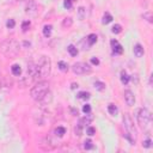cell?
<instances>
[{"instance_id": "6da1fadb", "label": "cell", "mask_w": 153, "mask_h": 153, "mask_svg": "<svg viewBox=\"0 0 153 153\" xmlns=\"http://www.w3.org/2000/svg\"><path fill=\"white\" fill-rule=\"evenodd\" d=\"M50 70H52V61L49 56L42 55L40 58L38 62L36 64V73H35V81H41L42 79L47 78L50 74Z\"/></svg>"}, {"instance_id": "7a4b0ae2", "label": "cell", "mask_w": 153, "mask_h": 153, "mask_svg": "<svg viewBox=\"0 0 153 153\" xmlns=\"http://www.w3.org/2000/svg\"><path fill=\"white\" fill-rule=\"evenodd\" d=\"M49 92V83L48 81H44V80H41V81H37L36 85L31 89L30 91V96L31 98L36 102H40L44 98V96Z\"/></svg>"}, {"instance_id": "3957f363", "label": "cell", "mask_w": 153, "mask_h": 153, "mask_svg": "<svg viewBox=\"0 0 153 153\" xmlns=\"http://www.w3.org/2000/svg\"><path fill=\"white\" fill-rule=\"evenodd\" d=\"M21 46L16 40H5L4 42L0 43V52H1L4 55L10 58H13L19 53Z\"/></svg>"}, {"instance_id": "277c9868", "label": "cell", "mask_w": 153, "mask_h": 153, "mask_svg": "<svg viewBox=\"0 0 153 153\" xmlns=\"http://www.w3.org/2000/svg\"><path fill=\"white\" fill-rule=\"evenodd\" d=\"M123 125H125V129H126V138H127V140L132 145H135L138 132H136V128H135V126H134V122H133V120H132L129 114H125V116H123Z\"/></svg>"}, {"instance_id": "5b68a950", "label": "cell", "mask_w": 153, "mask_h": 153, "mask_svg": "<svg viewBox=\"0 0 153 153\" xmlns=\"http://www.w3.org/2000/svg\"><path fill=\"white\" fill-rule=\"evenodd\" d=\"M136 119H138L139 126L145 129V128H147V127L150 126V123H151V121H152V115H151V113H150L148 109L141 108V109H139L138 115H136Z\"/></svg>"}, {"instance_id": "8992f818", "label": "cell", "mask_w": 153, "mask_h": 153, "mask_svg": "<svg viewBox=\"0 0 153 153\" xmlns=\"http://www.w3.org/2000/svg\"><path fill=\"white\" fill-rule=\"evenodd\" d=\"M72 71L74 74H86V73H91V67L85 62H76L72 66Z\"/></svg>"}, {"instance_id": "52a82bcc", "label": "cell", "mask_w": 153, "mask_h": 153, "mask_svg": "<svg viewBox=\"0 0 153 153\" xmlns=\"http://www.w3.org/2000/svg\"><path fill=\"white\" fill-rule=\"evenodd\" d=\"M123 96H125V101L127 103V105L133 107L134 104H135V96H134V93L132 92L130 90H126Z\"/></svg>"}, {"instance_id": "ba28073f", "label": "cell", "mask_w": 153, "mask_h": 153, "mask_svg": "<svg viewBox=\"0 0 153 153\" xmlns=\"http://www.w3.org/2000/svg\"><path fill=\"white\" fill-rule=\"evenodd\" d=\"M110 44H111L113 52L115 54H122V53H123V48H122V46L119 43L117 40H111V41H110Z\"/></svg>"}, {"instance_id": "9c48e42d", "label": "cell", "mask_w": 153, "mask_h": 153, "mask_svg": "<svg viewBox=\"0 0 153 153\" xmlns=\"http://www.w3.org/2000/svg\"><path fill=\"white\" fill-rule=\"evenodd\" d=\"M36 11H37V4H36L35 1H32V0H29V3L25 7V12L29 15H35Z\"/></svg>"}, {"instance_id": "30bf717a", "label": "cell", "mask_w": 153, "mask_h": 153, "mask_svg": "<svg viewBox=\"0 0 153 153\" xmlns=\"http://www.w3.org/2000/svg\"><path fill=\"white\" fill-rule=\"evenodd\" d=\"M133 52H134V55H135L136 58H141L142 55L145 54V50H144V47L140 44V43H136L133 48Z\"/></svg>"}, {"instance_id": "8fae6325", "label": "cell", "mask_w": 153, "mask_h": 153, "mask_svg": "<svg viewBox=\"0 0 153 153\" xmlns=\"http://www.w3.org/2000/svg\"><path fill=\"white\" fill-rule=\"evenodd\" d=\"M11 72H12V74L13 76H21V73H22V68H21V66L19 65H12L11 67Z\"/></svg>"}, {"instance_id": "7c38bea8", "label": "cell", "mask_w": 153, "mask_h": 153, "mask_svg": "<svg viewBox=\"0 0 153 153\" xmlns=\"http://www.w3.org/2000/svg\"><path fill=\"white\" fill-rule=\"evenodd\" d=\"M52 30H53V26L50 25V24H48V25H44L43 26V35H44V37H50V35H52Z\"/></svg>"}, {"instance_id": "4fadbf2b", "label": "cell", "mask_w": 153, "mask_h": 153, "mask_svg": "<svg viewBox=\"0 0 153 153\" xmlns=\"http://www.w3.org/2000/svg\"><path fill=\"white\" fill-rule=\"evenodd\" d=\"M86 41H87L89 46H93L96 42H97V35L96 34H90L87 37H86Z\"/></svg>"}, {"instance_id": "5bb4252c", "label": "cell", "mask_w": 153, "mask_h": 153, "mask_svg": "<svg viewBox=\"0 0 153 153\" xmlns=\"http://www.w3.org/2000/svg\"><path fill=\"white\" fill-rule=\"evenodd\" d=\"M72 25H73V19H72L71 17H66L65 19L62 21V26H64V28L68 29V28H71Z\"/></svg>"}, {"instance_id": "9a60e30c", "label": "cell", "mask_w": 153, "mask_h": 153, "mask_svg": "<svg viewBox=\"0 0 153 153\" xmlns=\"http://www.w3.org/2000/svg\"><path fill=\"white\" fill-rule=\"evenodd\" d=\"M121 83L123 84V85H127L128 83H129V77H128L126 71H122L121 72Z\"/></svg>"}, {"instance_id": "2e32d148", "label": "cell", "mask_w": 153, "mask_h": 153, "mask_svg": "<svg viewBox=\"0 0 153 153\" xmlns=\"http://www.w3.org/2000/svg\"><path fill=\"white\" fill-rule=\"evenodd\" d=\"M54 133L56 136H64L66 134V128L65 127H58V128H55Z\"/></svg>"}, {"instance_id": "e0dca14e", "label": "cell", "mask_w": 153, "mask_h": 153, "mask_svg": "<svg viewBox=\"0 0 153 153\" xmlns=\"http://www.w3.org/2000/svg\"><path fill=\"white\" fill-rule=\"evenodd\" d=\"M67 50H68V53L71 54V56H77V55H78V49H77V47H76V46H73V44H70L68 47H67Z\"/></svg>"}, {"instance_id": "ac0fdd59", "label": "cell", "mask_w": 153, "mask_h": 153, "mask_svg": "<svg viewBox=\"0 0 153 153\" xmlns=\"http://www.w3.org/2000/svg\"><path fill=\"white\" fill-rule=\"evenodd\" d=\"M93 86H95V89L96 90H98V91H104L105 90V84L104 83H102V81H95L93 83Z\"/></svg>"}, {"instance_id": "d6986e66", "label": "cell", "mask_w": 153, "mask_h": 153, "mask_svg": "<svg viewBox=\"0 0 153 153\" xmlns=\"http://www.w3.org/2000/svg\"><path fill=\"white\" fill-rule=\"evenodd\" d=\"M108 111L110 113V115H116L117 111H119V109H117V107H116L115 104H109L108 105Z\"/></svg>"}, {"instance_id": "ffe728a7", "label": "cell", "mask_w": 153, "mask_h": 153, "mask_svg": "<svg viewBox=\"0 0 153 153\" xmlns=\"http://www.w3.org/2000/svg\"><path fill=\"white\" fill-rule=\"evenodd\" d=\"M111 21H113V16L110 15L109 12H107V13L103 16V21H102V22H103V24H109Z\"/></svg>"}, {"instance_id": "44dd1931", "label": "cell", "mask_w": 153, "mask_h": 153, "mask_svg": "<svg viewBox=\"0 0 153 153\" xmlns=\"http://www.w3.org/2000/svg\"><path fill=\"white\" fill-rule=\"evenodd\" d=\"M85 15H86V10H85L83 6H81V7H79L78 9V17H79V19L83 21L85 18Z\"/></svg>"}, {"instance_id": "7402d4cb", "label": "cell", "mask_w": 153, "mask_h": 153, "mask_svg": "<svg viewBox=\"0 0 153 153\" xmlns=\"http://www.w3.org/2000/svg\"><path fill=\"white\" fill-rule=\"evenodd\" d=\"M90 92H86V91H81V92L78 93V98L80 99H89L90 98Z\"/></svg>"}, {"instance_id": "603a6c76", "label": "cell", "mask_w": 153, "mask_h": 153, "mask_svg": "<svg viewBox=\"0 0 153 153\" xmlns=\"http://www.w3.org/2000/svg\"><path fill=\"white\" fill-rule=\"evenodd\" d=\"M142 147H145V148H150V147H152V140H151L150 136H147V138H146V140H144Z\"/></svg>"}, {"instance_id": "cb8c5ba5", "label": "cell", "mask_w": 153, "mask_h": 153, "mask_svg": "<svg viewBox=\"0 0 153 153\" xmlns=\"http://www.w3.org/2000/svg\"><path fill=\"white\" fill-rule=\"evenodd\" d=\"M111 31L114 34H120L122 31V26L120 25V24H115V25L113 26V29H111Z\"/></svg>"}, {"instance_id": "d4e9b609", "label": "cell", "mask_w": 153, "mask_h": 153, "mask_svg": "<svg viewBox=\"0 0 153 153\" xmlns=\"http://www.w3.org/2000/svg\"><path fill=\"white\" fill-rule=\"evenodd\" d=\"M59 68H60L61 71L66 72L67 70H68V65H67L65 61H60V62H59Z\"/></svg>"}, {"instance_id": "484cf974", "label": "cell", "mask_w": 153, "mask_h": 153, "mask_svg": "<svg viewBox=\"0 0 153 153\" xmlns=\"http://www.w3.org/2000/svg\"><path fill=\"white\" fill-rule=\"evenodd\" d=\"M142 18L147 21L148 23H152V22H153V21H152V13H151V12H145V13L142 15Z\"/></svg>"}, {"instance_id": "4316f807", "label": "cell", "mask_w": 153, "mask_h": 153, "mask_svg": "<svg viewBox=\"0 0 153 153\" xmlns=\"http://www.w3.org/2000/svg\"><path fill=\"white\" fill-rule=\"evenodd\" d=\"M84 148H85V150H92V148H93L92 141H91V140H87V141H85V142H84Z\"/></svg>"}, {"instance_id": "83f0119b", "label": "cell", "mask_w": 153, "mask_h": 153, "mask_svg": "<svg viewBox=\"0 0 153 153\" xmlns=\"http://www.w3.org/2000/svg\"><path fill=\"white\" fill-rule=\"evenodd\" d=\"M73 1H74V0H65L64 6H65L67 10H71V9H72V6H73Z\"/></svg>"}, {"instance_id": "f1b7e54d", "label": "cell", "mask_w": 153, "mask_h": 153, "mask_svg": "<svg viewBox=\"0 0 153 153\" xmlns=\"http://www.w3.org/2000/svg\"><path fill=\"white\" fill-rule=\"evenodd\" d=\"M15 25H16L15 19H9L7 22H6V26H7V29H13Z\"/></svg>"}, {"instance_id": "f546056e", "label": "cell", "mask_w": 153, "mask_h": 153, "mask_svg": "<svg viewBox=\"0 0 153 153\" xmlns=\"http://www.w3.org/2000/svg\"><path fill=\"white\" fill-rule=\"evenodd\" d=\"M29 28H30V22H29V21L23 22V24H22V29H23V31H24V32H26L28 30H29Z\"/></svg>"}, {"instance_id": "4dcf8cb0", "label": "cell", "mask_w": 153, "mask_h": 153, "mask_svg": "<svg viewBox=\"0 0 153 153\" xmlns=\"http://www.w3.org/2000/svg\"><path fill=\"white\" fill-rule=\"evenodd\" d=\"M86 132H87V134H89L90 136H92V135H95V134H96V129H95L93 127H87Z\"/></svg>"}, {"instance_id": "1f68e13d", "label": "cell", "mask_w": 153, "mask_h": 153, "mask_svg": "<svg viewBox=\"0 0 153 153\" xmlns=\"http://www.w3.org/2000/svg\"><path fill=\"white\" fill-rule=\"evenodd\" d=\"M83 111L85 113V114H90L91 113V107H90V104H86V105H84V108H83Z\"/></svg>"}, {"instance_id": "d6a6232c", "label": "cell", "mask_w": 153, "mask_h": 153, "mask_svg": "<svg viewBox=\"0 0 153 153\" xmlns=\"http://www.w3.org/2000/svg\"><path fill=\"white\" fill-rule=\"evenodd\" d=\"M91 62H92V65H99V60L98 59H97V58H92V59H91Z\"/></svg>"}, {"instance_id": "836d02e7", "label": "cell", "mask_w": 153, "mask_h": 153, "mask_svg": "<svg viewBox=\"0 0 153 153\" xmlns=\"http://www.w3.org/2000/svg\"><path fill=\"white\" fill-rule=\"evenodd\" d=\"M77 87H78V84H76V83H73V84H72V89H73V90H74V89H77Z\"/></svg>"}]
</instances>
